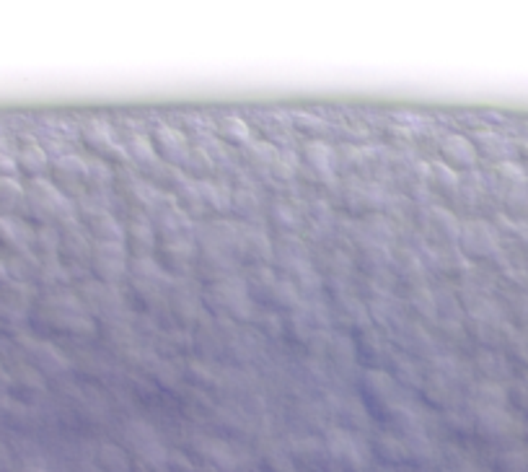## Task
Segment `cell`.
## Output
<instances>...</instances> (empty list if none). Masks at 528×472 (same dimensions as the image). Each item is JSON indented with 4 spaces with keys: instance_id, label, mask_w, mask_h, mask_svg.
<instances>
[{
    "instance_id": "cell-1",
    "label": "cell",
    "mask_w": 528,
    "mask_h": 472,
    "mask_svg": "<svg viewBox=\"0 0 528 472\" xmlns=\"http://www.w3.org/2000/svg\"><path fill=\"white\" fill-rule=\"evenodd\" d=\"M23 189H26V203H23L22 218H26L29 223L60 229L78 218L75 203L65 197L49 179H31L23 185Z\"/></svg>"
},
{
    "instance_id": "cell-2",
    "label": "cell",
    "mask_w": 528,
    "mask_h": 472,
    "mask_svg": "<svg viewBox=\"0 0 528 472\" xmlns=\"http://www.w3.org/2000/svg\"><path fill=\"white\" fill-rule=\"evenodd\" d=\"M459 249L469 262H492L503 258V236L500 229L484 218H472L461 223Z\"/></svg>"
},
{
    "instance_id": "cell-3",
    "label": "cell",
    "mask_w": 528,
    "mask_h": 472,
    "mask_svg": "<svg viewBox=\"0 0 528 472\" xmlns=\"http://www.w3.org/2000/svg\"><path fill=\"white\" fill-rule=\"evenodd\" d=\"M207 304L215 309L218 314L236 319V322H247V319H252L254 314L249 288H247V284L236 281L233 275L207 285Z\"/></svg>"
},
{
    "instance_id": "cell-4",
    "label": "cell",
    "mask_w": 528,
    "mask_h": 472,
    "mask_svg": "<svg viewBox=\"0 0 528 472\" xmlns=\"http://www.w3.org/2000/svg\"><path fill=\"white\" fill-rule=\"evenodd\" d=\"M112 195H117V203L130 213L133 218L135 215H148L159 192L151 188L138 171L133 166H122L119 171H115V189Z\"/></svg>"
},
{
    "instance_id": "cell-5",
    "label": "cell",
    "mask_w": 528,
    "mask_h": 472,
    "mask_svg": "<svg viewBox=\"0 0 528 472\" xmlns=\"http://www.w3.org/2000/svg\"><path fill=\"white\" fill-rule=\"evenodd\" d=\"M78 299L91 314V319L107 322V325L119 322V317L125 314V299H122L119 288L112 284H101L96 278L78 285Z\"/></svg>"
},
{
    "instance_id": "cell-6",
    "label": "cell",
    "mask_w": 528,
    "mask_h": 472,
    "mask_svg": "<svg viewBox=\"0 0 528 472\" xmlns=\"http://www.w3.org/2000/svg\"><path fill=\"white\" fill-rule=\"evenodd\" d=\"M417 226L422 236L436 247V249H443V247H459V236H461V221L456 218V213L446 205H428L422 208L420 215H417Z\"/></svg>"
},
{
    "instance_id": "cell-7",
    "label": "cell",
    "mask_w": 528,
    "mask_h": 472,
    "mask_svg": "<svg viewBox=\"0 0 528 472\" xmlns=\"http://www.w3.org/2000/svg\"><path fill=\"white\" fill-rule=\"evenodd\" d=\"M93 278L101 284H122L130 270V255L125 244L117 241H96L91 247V260H89Z\"/></svg>"
},
{
    "instance_id": "cell-8",
    "label": "cell",
    "mask_w": 528,
    "mask_h": 472,
    "mask_svg": "<svg viewBox=\"0 0 528 472\" xmlns=\"http://www.w3.org/2000/svg\"><path fill=\"white\" fill-rule=\"evenodd\" d=\"M127 281L140 299L153 302V299H166L169 296V273L163 270L156 258H130V270Z\"/></svg>"
},
{
    "instance_id": "cell-9",
    "label": "cell",
    "mask_w": 528,
    "mask_h": 472,
    "mask_svg": "<svg viewBox=\"0 0 528 472\" xmlns=\"http://www.w3.org/2000/svg\"><path fill=\"white\" fill-rule=\"evenodd\" d=\"M78 221L86 229V234L91 236V241H125V223L117 218L115 213L107 205L99 203H89V200H78Z\"/></svg>"
},
{
    "instance_id": "cell-10",
    "label": "cell",
    "mask_w": 528,
    "mask_h": 472,
    "mask_svg": "<svg viewBox=\"0 0 528 472\" xmlns=\"http://www.w3.org/2000/svg\"><path fill=\"white\" fill-rule=\"evenodd\" d=\"M86 174H89V166H86L83 156L63 153V156L52 159L47 179L75 203V200H81L86 195Z\"/></svg>"
},
{
    "instance_id": "cell-11",
    "label": "cell",
    "mask_w": 528,
    "mask_h": 472,
    "mask_svg": "<svg viewBox=\"0 0 528 472\" xmlns=\"http://www.w3.org/2000/svg\"><path fill=\"white\" fill-rule=\"evenodd\" d=\"M148 218H151L159 239L192 236V221L186 218V213L177 205V200L171 195H159L153 208L148 213Z\"/></svg>"
},
{
    "instance_id": "cell-12",
    "label": "cell",
    "mask_w": 528,
    "mask_h": 472,
    "mask_svg": "<svg viewBox=\"0 0 528 472\" xmlns=\"http://www.w3.org/2000/svg\"><path fill=\"white\" fill-rule=\"evenodd\" d=\"M275 258V244L270 241V236L264 234L259 226L244 223L236 232V260L252 267H264L267 262Z\"/></svg>"
},
{
    "instance_id": "cell-13",
    "label": "cell",
    "mask_w": 528,
    "mask_h": 472,
    "mask_svg": "<svg viewBox=\"0 0 528 472\" xmlns=\"http://www.w3.org/2000/svg\"><path fill=\"white\" fill-rule=\"evenodd\" d=\"M83 138V145L86 151L91 153L93 159H101V162H119L122 166H127V151H125V143L117 141L115 130L104 122H89L81 133Z\"/></svg>"
},
{
    "instance_id": "cell-14",
    "label": "cell",
    "mask_w": 528,
    "mask_h": 472,
    "mask_svg": "<svg viewBox=\"0 0 528 472\" xmlns=\"http://www.w3.org/2000/svg\"><path fill=\"white\" fill-rule=\"evenodd\" d=\"M60 244H57V258L65 267H75V265H89L91 260V236L86 234V229L81 226V221H70L65 226L57 229Z\"/></svg>"
},
{
    "instance_id": "cell-15",
    "label": "cell",
    "mask_w": 528,
    "mask_h": 472,
    "mask_svg": "<svg viewBox=\"0 0 528 472\" xmlns=\"http://www.w3.org/2000/svg\"><path fill=\"white\" fill-rule=\"evenodd\" d=\"M148 141H151L153 151L159 153L161 162L171 166H179V169H182L184 162L192 153V145L186 141V135H184L179 127H174V125H156L151 130Z\"/></svg>"
},
{
    "instance_id": "cell-16",
    "label": "cell",
    "mask_w": 528,
    "mask_h": 472,
    "mask_svg": "<svg viewBox=\"0 0 528 472\" xmlns=\"http://www.w3.org/2000/svg\"><path fill=\"white\" fill-rule=\"evenodd\" d=\"M156 260L166 273H186L197 262V244H195L192 236L159 239Z\"/></svg>"
},
{
    "instance_id": "cell-17",
    "label": "cell",
    "mask_w": 528,
    "mask_h": 472,
    "mask_svg": "<svg viewBox=\"0 0 528 472\" xmlns=\"http://www.w3.org/2000/svg\"><path fill=\"white\" fill-rule=\"evenodd\" d=\"M477 159H480V153H477L472 138H466V135H443L437 143V162L454 169L456 174L472 171L477 166Z\"/></svg>"
},
{
    "instance_id": "cell-18",
    "label": "cell",
    "mask_w": 528,
    "mask_h": 472,
    "mask_svg": "<svg viewBox=\"0 0 528 472\" xmlns=\"http://www.w3.org/2000/svg\"><path fill=\"white\" fill-rule=\"evenodd\" d=\"M125 249L130 258H156L159 234L148 215H135L125 223Z\"/></svg>"
},
{
    "instance_id": "cell-19",
    "label": "cell",
    "mask_w": 528,
    "mask_h": 472,
    "mask_svg": "<svg viewBox=\"0 0 528 472\" xmlns=\"http://www.w3.org/2000/svg\"><path fill=\"white\" fill-rule=\"evenodd\" d=\"M425 185H428V192L437 197V205L456 203L461 188V174L436 162V164L425 166Z\"/></svg>"
},
{
    "instance_id": "cell-20",
    "label": "cell",
    "mask_w": 528,
    "mask_h": 472,
    "mask_svg": "<svg viewBox=\"0 0 528 472\" xmlns=\"http://www.w3.org/2000/svg\"><path fill=\"white\" fill-rule=\"evenodd\" d=\"M300 159H303V166L308 169L311 177L316 179H326V177H334L337 171V153L332 145H326L324 141H308L300 151Z\"/></svg>"
},
{
    "instance_id": "cell-21",
    "label": "cell",
    "mask_w": 528,
    "mask_h": 472,
    "mask_svg": "<svg viewBox=\"0 0 528 472\" xmlns=\"http://www.w3.org/2000/svg\"><path fill=\"white\" fill-rule=\"evenodd\" d=\"M13 156H16V171L23 174L29 182L31 179H47L52 162H49V153L39 143H23Z\"/></svg>"
},
{
    "instance_id": "cell-22",
    "label": "cell",
    "mask_w": 528,
    "mask_h": 472,
    "mask_svg": "<svg viewBox=\"0 0 528 472\" xmlns=\"http://www.w3.org/2000/svg\"><path fill=\"white\" fill-rule=\"evenodd\" d=\"M347 208L355 213V215H373L378 213V208L386 203L381 189L376 185H366V182H358V185H350L347 188Z\"/></svg>"
},
{
    "instance_id": "cell-23",
    "label": "cell",
    "mask_w": 528,
    "mask_h": 472,
    "mask_svg": "<svg viewBox=\"0 0 528 472\" xmlns=\"http://www.w3.org/2000/svg\"><path fill=\"white\" fill-rule=\"evenodd\" d=\"M26 354H29V361H31L37 369L49 371V374L65 371V369H68V358L63 355V351H57L52 343H45V340H31V343L26 345Z\"/></svg>"
},
{
    "instance_id": "cell-24",
    "label": "cell",
    "mask_w": 528,
    "mask_h": 472,
    "mask_svg": "<svg viewBox=\"0 0 528 472\" xmlns=\"http://www.w3.org/2000/svg\"><path fill=\"white\" fill-rule=\"evenodd\" d=\"M31 241V229H26L19 218H0V252L5 258L29 249Z\"/></svg>"
},
{
    "instance_id": "cell-25",
    "label": "cell",
    "mask_w": 528,
    "mask_h": 472,
    "mask_svg": "<svg viewBox=\"0 0 528 472\" xmlns=\"http://www.w3.org/2000/svg\"><path fill=\"white\" fill-rule=\"evenodd\" d=\"M26 189L16 177H0V218L23 215Z\"/></svg>"
},
{
    "instance_id": "cell-26",
    "label": "cell",
    "mask_w": 528,
    "mask_h": 472,
    "mask_svg": "<svg viewBox=\"0 0 528 472\" xmlns=\"http://www.w3.org/2000/svg\"><path fill=\"white\" fill-rule=\"evenodd\" d=\"M267 221L273 223V229L280 232L282 236H296L300 232V215L299 211L290 205V203H273L270 208H267Z\"/></svg>"
},
{
    "instance_id": "cell-27",
    "label": "cell",
    "mask_w": 528,
    "mask_h": 472,
    "mask_svg": "<svg viewBox=\"0 0 528 472\" xmlns=\"http://www.w3.org/2000/svg\"><path fill=\"white\" fill-rule=\"evenodd\" d=\"M503 211L510 221H528V177L503 192Z\"/></svg>"
},
{
    "instance_id": "cell-28",
    "label": "cell",
    "mask_w": 528,
    "mask_h": 472,
    "mask_svg": "<svg viewBox=\"0 0 528 472\" xmlns=\"http://www.w3.org/2000/svg\"><path fill=\"white\" fill-rule=\"evenodd\" d=\"M436 265L443 275H451V278H463L466 270L472 267V262L463 258V252H461L459 247H443V249H437Z\"/></svg>"
},
{
    "instance_id": "cell-29",
    "label": "cell",
    "mask_w": 528,
    "mask_h": 472,
    "mask_svg": "<svg viewBox=\"0 0 528 472\" xmlns=\"http://www.w3.org/2000/svg\"><path fill=\"white\" fill-rule=\"evenodd\" d=\"M68 267L60 262V258H49V260L39 262V273L37 281L45 285L47 291H60L63 285H68Z\"/></svg>"
},
{
    "instance_id": "cell-30",
    "label": "cell",
    "mask_w": 528,
    "mask_h": 472,
    "mask_svg": "<svg viewBox=\"0 0 528 472\" xmlns=\"http://www.w3.org/2000/svg\"><path fill=\"white\" fill-rule=\"evenodd\" d=\"M474 148H477V153L484 156V159H492L495 164L498 162H507V143L498 135V133H489V130H482V133H477L474 138Z\"/></svg>"
},
{
    "instance_id": "cell-31",
    "label": "cell",
    "mask_w": 528,
    "mask_h": 472,
    "mask_svg": "<svg viewBox=\"0 0 528 472\" xmlns=\"http://www.w3.org/2000/svg\"><path fill=\"white\" fill-rule=\"evenodd\" d=\"M394 267H396V273H399V278H412L414 285H422V275H425V262L422 258L417 255V252H410V249H404V252H396L394 258Z\"/></svg>"
},
{
    "instance_id": "cell-32",
    "label": "cell",
    "mask_w": 528,
    "mask_h": 472,
    "mask_svg": "<svg viewBox=\"0 0 528 472\" xmlns=\"http://www.w3.org/2000/svg\"><path fill=\"white\" fill-rule=\"evenodd\" d=\"M218 135L229 145H249L252 143V127L241 118H223L218 125Z\"/></svg>"
},
{
    "instance_id": "cell-33",
    "label": "cell",
    "mask_w": 528,
    "mask_h": 472,
    "mask_svg": "<svg viewBox=\"0 0 528 472\" xmlns=\"http://www.w3.org/2000/svg\"><path fill=\"white\" fill-rule=\"evenodd\" d=\"M259 208H262V203H259L256 192H252V189H233L230 192V211L238 213L241 218H247L252 226H256L254 218H256Z\"/></svg>"
},
{
    "instance_id": "cell-34",
    "label": "cell",
    "mask_w": 528,
    "mask_h": 472,
    "mask_svg": "<svg viewBox=\"0 0 528 472\" xmlns=\"http://www.w3.org/2000/svg\"><path fill=\"white\" fill-rule=\"evenodd\" d=\"M412 309L417 317H437V299L428 285H412Z\"/></svg>"
},
{
    "instance_id": "cell-35",
    "label": "cell",
    "mask_w": 528,
    "mask_h": 472,
    "mask_svg": "<svg viewBox=\"0 0 528 472\" xmlns=\"http://www.w3.org/2000/svg\"><path fill=\"white\" fill-rule=\"evenodd\" d=\"M524 177H528L526 171L515 164V162H510V159H507V162H498V164H495V169H492V179L500 185V189H503V192H506L507 188H513L515 182H521Z\"/></svg>"
},
{
    "instance_id": "cell-36",
    "label": "cell",
    "mask_w": 528,
    "mask_h": 472,
    "mask_svg": "<svg viewBox=\"0 0 528 472\" xmlns=\"http://www.w3.org/2000/svg\"><path fill=\"white\" fill-rule=\"evenodd\" d=\"M480 400L484 402V407H503L506 402V389L498 384V381H484L480 384Z\"/></svg>"
},
{
    "instance_id": "cell-37",
    "label": "cell",
    "mask_w": 528,
    "mask_h": 472,
    "mask_svg": "<svg viewBox=\"0 0 528 472\" xmlns=\"http://www.w3.org/2000/svg\"><path fill=\"white\" fill-rule=\"evenodd\" d=\"M16 156L8 153V148L0 143V177H16Z\"/></svg>"
},
{
    "instance_id": "cell-38",
    "label": "cell",
    "mask_w": 528,
    "mask_h": 472,
    "mask_svg": "<svg viewBox=\"0 0 528 472\" xmlns=\"http://www.w3.org/2000/svg\"><path fill=\"white\" fill-rule=\"evenodd\" d=\"M513 314H515V319H518L521 325H526L528 328V291L515 296V302H513Z\"/></svg>"
},
{
    "instance_id": "cell-39",
    "label": "cell",
    "mask_w": 528,
    "mask_h": 472,
    "mask_svg": "<svg viewBox=\"0 0 528 472\" xmlns=\"http://www.w3.org/2000/svg\"><path fill=\"white\" fill-rule=\"evenodd\" d=\"M518 252H521L524 260L528 262V234H518Z\"/></svg>"
}]
</instances>
